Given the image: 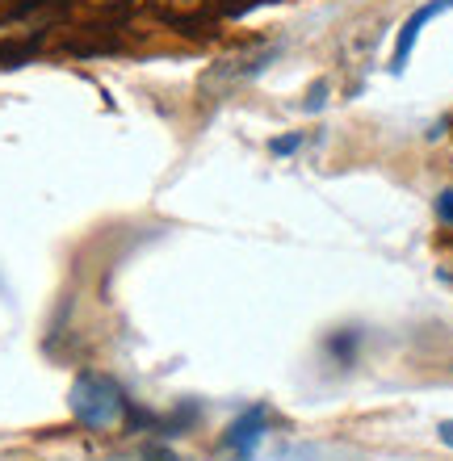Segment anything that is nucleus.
I'll return each instance as SVG.
<instances>
[{"instance_id": "1", "label": "nucleus", "mask_w": 453, "mask_h": 461, "mask_svg": "<svg viewBox=\"0 0 453 461\" xmlns=\"http://www.w3.org/2000/svg\"><path fill=\"white\" fill-rule=\"evenodd\" d=\"M68 407H72L76 424L88 428V432L118 428L126 415H131V399H126V390L118 386L110 374H101V369H85V374H76L72 394H68Z\"/></svg>"}, {"instance_id": "2", "label": "nucleus", "mask_w": 453, "mask_h": 461, "mask_svg": "<svg viewBox=\"0 0 453 461\" xmlns=\"http://www.w3.org/2000/svg\"><path fill=\"white\" fill-rule=\"evenodd\" d=\"M265 432H269V411H265V407H248L244 415H235L231 424H227V432H222V449L231 453V457H240V461L257 457Z\"/></svg>"}, {"instance_id": "3", "label": "nucleus", "mask_w": 453, "mask_h": 461, "mask_svg": "<svg viewBox=\"0 0 453 461\" xmlns=\"http://www.w3.org/2000/svg\"><path fill=\"white\" fill-rule=\"evenodd\" d=\"M273 55H252V59H227V63H214L206 76H202V97H219V93H227L231 85H240V80H248V76L265 72V63H269Z\"/></svg>"}, {"instance_id": "4", "label": "nucleus", "mask_w": 453, "mask_h": 461, "mask_svg": "<svg viewBox=\"0 0 453 461\" xmlns=\"http://www.w3.org/2000/svg\"><path fill=\"white\" fill-rule=\"evenodd\" d=\"M453 9V0H432V5H424V9H416L412 17L403 22V30H399V42H394V55H391V72L399 76L407 68V59H412V47H416L420 30L432 22V17H441V13Z\"/></svg>"}, {"instance_id": "5", "label": "nucleus", "mask_w": 453, "mask_h": 461, "mask_svg": "<svg viewBox=\"0 0 453 461\" xmlns=\"http://www.w3.org/2000/svg\"><path fill=\"white\" fill-rule=\"evenodd\" d=\"M357 344H361V331L344 328L340 336H331V340H328V352H331V357H336L340 365H349V361H353V352H357Z\"/></svg>"}, {"instance_id": "6", "label": "nucleus", "mask_w": 453, "mask_h": 461, "mask_svg": "<svg viewBox=\"0 0 453 461\" xmlns=\"http://www.w3.org/2000/svg\"><path fill=\"white\" fill-rule=\"evenodd\" d=\"M298 147H303V134H282V139H273L269 151L273 156H294Z\"/></svg>"}, {"instance_id": "7", "label": "nucleus", "mask_w": 453, "mask_h": 461, "mask_svg": "<svg viewBox=\"0 0 453 461\" xmlns=\"http://www.w3.org/2000/svg\"><path fill=\"white\" fill-rule=\"evenodd\" d=\"M437 219H441L445 227H453V189L437 194Z\"/></svg>"}, {"instance_id": "8", "label": "nucleus", "mask_w": 453, "mask_h": 461, "mask_svg": "<svg viewBox=\"0 0 453 461\" xmlns=\"http://www.w3.org/2000/svg\"><path fill=\"white\" fill-rule=\"evenodd\" d=\"M139 461H181V453H172L168 445H151V449L143 453Z\"/></svg>"}, {"instance_id": "9", "label": "nucleus", "mask_w": 453, "mask_h": 461, "mask_svg": "<svg viewBox=\"0 0 453 461\" xmlns=\"http://www.w3.org/2000/svg\"><path fill=\"white\" fill-rule=\"evenodd\" d=\"M323 101H328V85H315V88H311V101H306V110L315 113L319 105H323Z\"/></svg>"}, {"instance_id": "10", "label": "nucleus", "mask_w": 453, "mask_h": 461, "mask_svg": "<svg viewBox=\"0 0 453 461\" xmlns=\"http://www.w3.org/2000/svg\"><path fill=\"white\" fill-rule=\"evenodd\" d=\"M437 432H441V440H445V445H449V449H453V420H445V424L437 428Z\"/></svg>"}, {"instance_id": "11", "label": "nucleus", "mask_w": 453, "mask_h": 461, "mask_svg": "<svg viewBox=\"0 0 453 461\" xmlns=\"http://www.w3.org/2000/svg\"><path fill=\"white\" fill-rule=\"evenodd\" d=\"M441 277H445V281H453V273H449V268H445V273H441Z\"/></svg>"}]
</instances>
